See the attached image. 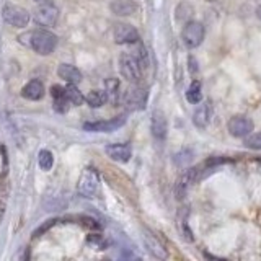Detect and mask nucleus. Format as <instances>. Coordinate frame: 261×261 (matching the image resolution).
Returning a JSON list of instances; mask_svg holds the SVG:
<instances>
[{
	"mask_svg": "<svg viewBox=\"0 0 261 261\" xmlns=\"http://www.w3.org/2000/svg\"><path fill=\"white\" fill-rule=\"evenodd\" d=\"M85 101L92 106V108H101V106L108 101V95H106L105 90H92L87 96Z\"/></svg>",
	"mask_w": 261,
	"mask_h": 261,
	"instance_id": "17",
	"label": "nucleus"
},
{
	"mask_svg": "<svg viewBox=\"0 0 261 261\" xmlns=\"http://www.w3.org/2000/svg\"><path fill=\"white\" fill-rule=\"evenodd\" d=\"M36 2H44V0H36Z\"/></svg>",
	"mask_w": 261,
	"mask_h": 261,
	"instance_id": "32",
	"label": "nucleus"
},
{
	"mask_svg": "<svg viewBox=\"0 0 261 261\" xmlns=\"http://www.w3.org/2000/svg\"><path fill=\"white\" fill-rule=\"evenodd\" d=\"M193 162V150H190V149H183L181 152H178L176 155H175V163L178 167H188L190 163Z\"/></svg>",
	"mask_w": 261,
	"mask_h": 261,
	"instance_id": "24",
	"label": "nucleus"
},
{
	"mask_svg": "<svg viewBox=\"0 0 261 261\" xmlns=\"http://www.w3.org/2000/svg\"><path fill=\"white\" fill-rule=\"evenodd\" d=\"M57 75L67 82V84L77 85L82 82V72L75 67V65H70V64H61L59 67H57Z\"/></svg>",
	"mask_w": 261,
	"mask_h": 261,
	"instance_id": "16",
	"label": "nucleus"
},
{
	"mask_svg": "<svg viewBox=\"0 0 261 261\" xmlns=\"http://www.w3.org/2000/svg\"><path fill=\"white\" fill-rule=\"evenodd\" d=\"M65 98H67L69 103L73 106H82L85 101V96L82 95V92L77 88L75 84H69L65 87Z\"/></svg>",
	"mask_w": 261,
	"mask_h": 261,
	"instance_id": "20",
	"label": "nucleus"
},
{
	"mask_svg": "<svg viewBox=\"0 0 261 261\" xmlns=\"http://www.w3.org/2000/svg\"><path fill=\"white\" fill-rule=\"evenodd\" d=\"M178 225H179V233H181L183 239H185L186 242H193V240H194V237H193L191 228L188 227L186 219H179V220H178Z\"/></svg>",
	"mask_w": 261,
	"mask_h": 261,
	"instance_id": "25",
	"label": "nucleus"
},
{
	"mask_svg": "<svg viewBox=\"0 0 261 261\" xmlns=\"http://www.w3.org/2000/svg\"><path fill=\"white\" fill-rule=\"evenodd\" d=\"M38 162H39V167L43 168V170H46V171H49L53 168V165H54V155H53V152L51 150H41L39 152V157H38Z\"/></svg>",
	"mask_w": 261,
	"mask_h": 261,
	"instance_id": "23",
	"label": "nucleus"
},
{
	"mask_svg": "<svg viewBox=\"0 0 261 261\" xmlns=\"http://www.w3.org/2000/svg\"><path fill=\"white\" fill-rule=\"evenodd\" d=\"M105 92L108 95V100L113 103L119 101V80L118 79H106L105 80Z\"/></svg>",
	"mask_w": 261,
	"mask_h": 261,
	"instance_id": "21",
	"label": "nucleus"
},
{
	"mask_svg": "<svg viewBox=\"0 0 261 261\" xmlns=\"http://www.w3.org/2000/svg\"><path fill=\"white\" fill-rule=\"evenodd\" d=\"M193 13H194V8L186 2H181L176 7V20L178 21H185V23L190 21Z\"/></svg>",
	"mask_w": 261,
	"mask_h": 261,
	"instance_id": "22",
	"label": "nucleus"
},
{
	"mask_svg": "<svg viewBox=\"0 0 261 261\" xmlns=\"http://www.w3.org/2000/svg\"><path fill=\"white\" fill-rule=\"evenodd\" d=\"M144 245H145V248L149 250V253L152 256L155 258H159V259H165L168 256V253H167V248H165V245H163L159 239H157V235H153L150 230H147V228H144Z\"/></svg>",
	"mask_w": 261,
	"mask_h": 261,
	"instance_id": "11",
	"label": "nucleus"
},
{
	"mask_svg": "<svg viewBox=\"0 0 261 261\" xmlns=\"http://www.w3.org/2000/svg\"><path fill=\"white\" fill-rule=\"evenodd\" d=\"M111 10L116 15H133L137 10V5L130 0H116L111 4Z\"/></svg>",
	"mask_w": 261,
	"mask_h": 261,
	"instance_id": "18",
	"label": "nucleus"
},
{
	"mask_svg": "<svg viewBox=\"0 0 261 261\" xmlns=\"http://www.w3.org/2000/svg\"><path fill=\"white\" fill-rule=\"evenodd\" d=\"M150 130H152V136L157 139V141H165L167 130H168V122H167V118H165V114H163V111L155 110L152 113Z\"/></svg>",
	"mask_w": 261,
	"mask_h": 261,
	"instance_id": "12",
	"label": "nucleus"
},
{
	"mask_svg": "<svg viewBox=\"0 0 261 261\" xmlns=\"http://www.w3.org/2000/svg\"><path fill=\"white\" fill-rule=\"evenodd\" d=\"M204 36H206V30H204V24L201 21L190 20L185 23L181 31V39L188 49H196L198 46H201Z\"/></svg>",
	"mask_w": 261,
	"mask_h": 261,
	"instance_id": "4",
	"label": "nucleus"
},
{
	"mask_svg": "<svg viewBox=\"0 0 261 261\" xmlns=\"http://www.w3.org/2000/svg\"><path fill=\"white\" fill-rule=\"evenodd\" d=\"M256 16H258V18L261 20V5H259V7L256 8Z\"/></svg>",
	"mask_w": 261,
	"mask_h": 261,
	"instance_id": "31",
	"label": "nucleus"
},
{
	"mask_svg": "<svg viewBox=\"0 0 261 261\" xmlns=\"http://www.w3.org/2000/svg\"><path fill=\"white\" fill-rule=\"evenodd\" d=\"M69 106H70V103H69V100L65 96L54 98V110L57 113H65V111L69 110Z\"/></svg>",
	"mask_w": 261,
	"mask_h": 261,
	"instance_id": "28",
	"label": "nucleus"
},
{
	"mask_svg": "<svg viewBox=\"0 0 261 261\" xmlns=\"http://www.w3.org/2000/svg\"><path fill=\"white\" fill-rule=\"evenodd\" d=\"M2 18L5 23H8L10 27L15 28H23L30 23V12L27 8H23L20 5H13V4H7L2 10Z\"/></svg>",
	"mask_w": 261,
	"mask_h": 261,
	"instance_id": "5",
	"label": "nucleus"
},
{
	"mask_svg": "<svg viewBox=\"0 0 261 261\" xmlns=\"http://www.w3.org/2000/svg\"><path fill=\"white\" fill-rule=\"evenodd\" d=\"M227 129L228 133H230L232 137H247L253 133V129H255V124H253V121L247 116H243V114H237V116H232L230 121H228L227 124Z\"/></svg>",
	"mask_w": 261,
	"mask_h": 261,
	"instance_id": "8",
	"label": "nucleus"
},
{
	"mask_svg": "<svg viewBox=\"0 0 261 261\" xmlns=\"http://www.w3.org/2000/svg\"><path fill=\"white\" fill-rule=\"evenodd\" d=\"M105 152L111 160L121 163L129 162L133 157V149H130L129 144H110L105 147Z\"/></svg>",
	"mask_w": 261,
	"mask_h": 261,
	"instance_id": "13",
	"label": "nucleus"
},
{
	"mask_svg": "<svg viewBox=\"0 0 261 261\" xmlns=\"http://www.w3.org/2000/svg\"><path fill=\"white\" fill-rule=\"evenodd\" d=\"M186 100L191 105H198L202 100V88H201V82L199 80H193L191 85L186 90Z\"/></svg>",
	"mask_w": 261,
	"mask_h": 261,
	"instance_id": "19",
	"label": "nucleus"
},
{
	"mask_svg": "<svg viewBox=\"0 0 261 261\" xmlns=\"http://www.w3.org/2000/svg\"><path fill=\"white\" fill-rule=\"evenodd\" d=\"M57 222V219H49V220H46V222L43 224V225H39L35 232H33V239H38V237H41L44 232H47L49 228L51 227H54V224Z\"/></svg>",
	"mask_w": 261,
	"mask_h": 261,
	"instance_id": "27",
	"label": "nucleus"
},
{
	"mask_svg": "<svg viewBox=\"0 0 261 261\" xmlns=\"http://www.w3.org/2000/svg\"><path fill=\"white\" fill-rule=\"evenodd\" d=\"M88 243L90 245H93V247L96 248V250H105V247H106V242L103 240V237L101 235H92L88 239Z\"/></svg>",
	"mask_w": 261,
	"mask_h": 261,
	"instance_id": "29",
	"label": "nucleus"
},
{
	"mask_svg": "<svg viewBox=\"0 0 261 261\" xmlns=\"http://www.w3.org/2000/svg\"><path fill=\"white\" fill-rule=\"evenodd\" d=\"M142 65L133 53H124L119 56V72L126 80L139 84L142 79Z\"/></svg>",
	"mask_w": 261,
	"mask_h": 261,
	"instance_id": "2",
	"label": "nucleus"
},
{
	"mask_svg": "<svg viewBox=\"0 0 261 261\" xmlns=\"http://www.w3.org/2000/svg\"><path fill=\"white\" fill-rule=\"evenodd\" d=\"M33 16H35V21L39 24V27L53 28V27H56L57 20H59V8L51 2H43L41 5L36 7L35 15Z\"/></svg>",
	"mask_w": 261,
	"mask_h": 261,
	"instance_id": "6",
	"label": "nucleus"
},
{
	"mask_svg": "<svg viewBox=\"0 0 261 261\" xmlns=\"http://www.w3.org/2000/svg\"><path fill=\"white\" fill-rule=\"evenodd\" d=\"M124 103L129 110H144L147 103V90L142 87H130L124 93Z\"/></svg>",
	"mask_w": 261,
	"mask_h": 261,
	"instance_id": "10",
	"label": "nucleus"
},
{
	"mask_svg": "<svg viewBox=\"0 0 261 261\" xmlns=\"http://www.w3.org/2000/svg\"><path fill=\"white\" fill-rule=\"evenodd\" d=\"M20 43H27L33 51L38 53L39 56H49L54 53L57 46V36L46 28H39L35 31H30L28 35L20 36Z\"/></svg>",
	"mask_w": 261,
	"mask_h": 261,
	"instance_id": "1",
	"label": "nucleus"
},
{
	"mask_svg": "<svg viewBox=\"0 0 261 261\" xmlns=\"http://www.w3.org/2000/svg\"><path fill=\"white\" fill-rule=\"evenodd\" d=\"M114 41L116 44H136L139 43V33L127 23H118L114 27Z\"/></svg>",
	"mask_w": 261,
	"mask_h": 261,
	"instance_id": "9",
	"label": "nucleus"
},
{
	"mask_svg": "<svg viewBox=\"0 0 261 261\" xmlns=\"http://www.w3.org/2000/svg\"><path fill=\"white\" fill-rule=\"evenodd\" d=\"M51 95H53V98L65 96V88L61 87V85H53V87H51Z\"/></svg>",
	"mask_w": 261,
	"mask_h": 261,
	"instance_id": "30",
	"label": "nucleus"
},
{
	"mask_svg": "<svg viewBox=\"0 0 261 261\" xmlns=\"http://www.w3.org/2000/svg\"><path fill=\"white\" fill-rule=\"evenodd\" d=\"M44 92L46 90H44L43 82L35 79V80H30L28 84L21 88V96L27 98L30 101H38L44 96Z\"/></svg>",
	"mask_w": 261,
	"mask_h": 261,
	"instance_id": "15",
	"label": "nucleus"
},
{
	"mask_svg": "<svg viewBox=\"0 0 261 261\" xmlns=\"http://www.w3.org/2000/svg\"><path fill=\"white\" fill-rule=\"evenodd\" d=\"M98 186H100V175H98V171L92 167H87L80 173L77 183L79 194L84 196V198H93L95 193L98 191Z\"/></svg>",
	"mask_w": 261,
	"mask_h": 261,
	"instance_id": "3",
	"label": "nucleus"
},
{
	"mask_svg": "<svg viewBox=\"0 0 261 261\" xmlns=\"http://www.w3.org/2000/svg\"><path fill=\"white\" fill-rule=\"evenodd\" d=\"M211 114H212L211 103L209 101L201 103L193 113V124L198 129H206L207 124L211 122Z\"/></svg>",
	"mask_w": 261,
	"mask_h": 261,
	"instance_id": "14",
	"label": "nucleus"
},
{
	"mask_svg": "<svg viewBox=\"0 0 261 261\" xmlns=\"http://www.w3.org/2000/svg\"><path fill=\"white\" fill-rule=\"evenodd\" d=\"M126 114H119V116L108 119V121H90L84 124V129L88 133H114L119 127L126 124Z\"/></svg>",
	"mask_w": 261,
	"mask_h": 261,
	"instance_id": "7",
	"label": "nucleus"
},
{
	"mask_svg": "<svg viewBox=\"0 0 261 261\" xmlns=\"http://www.w3.org/2000/svg\"><path fill=\"white\" fill-rule=\"evenodd\" d=\"M245 145L250 147V149H253V150H259V149H261V133L247 136V141H245Z\"/></svg>",
	"mask_w": 261,
	"mask_h": 261,
	"instance_id": "26",
	"label": "nucleus"
}]
</instances>
